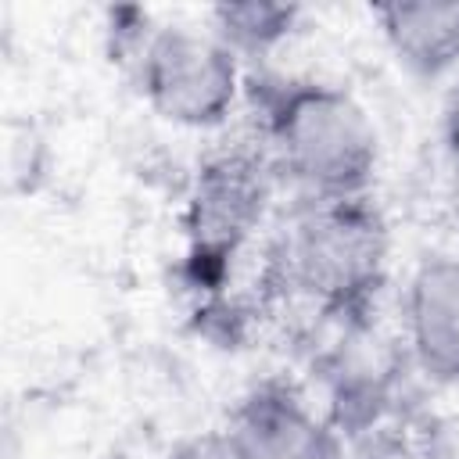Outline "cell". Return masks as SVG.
Here are the masks:
<instances>
[{
  "mask_svg": "<svg viewBox=\"0 0 459 459\" xmlns=\"http://www.w3.org/2000/svg\"><path fill=\"white\" fill-rule=\"evenodd\" d=\"M269 136L283 169L330 197H362L380 158L369 111L330 82H283L269 104Z\"/></svg>",
  "mask_w": 459,
  "mask_h": 459,
  "instance_id": "cell-1",
  "label": "cell"
},
{
  "mask_svg": "<svg viewBox=\"0 0 459 459\" xmlns=\"http://www.w3.org/2000/svg\"><path fill=\"white\" fill-rule=\"evenodd\" d=\"M387 262V230L362 197L319 201L287 237V280L326 308L359 305Z\"/></svg>",
  "mask_w": 459,
  "mask_h": 459,
  "instance_id": "cell-2",
  "label": "cell"
},
{
  "mask_svg": "<svg viewBox=\"0 0 459 459\" xmlns=\"http://www.w3.org/2000/svg\"><path fill=\"white\" fill-rule=\"evenodd\" d=\"M147 104L172 126H219L240 93V57L215 36L186 25L158 29L140 61Z\"/></svg>",
  "mask_w": 459,
  "mask_h": 459,
  "instance_id": "cell-3",
  "label": "cell"
},
{
  "mask_svg": "<svg viewBox=\"0 0 459 459\" xmlns=\"http://www.w3.org/2000/svg\"><path fill=\"white\" fill-rule=\"evenodd\" d=\"M269 204V176L251 154H222L208 161L186 201V233L194 258L226 262L262 226Z\"/></svg>",
  "mask_w": 459,
  "mask_h": 459,
  "instance_id": "cell-4",
  "label": "cell"
},
{
  "mask_svg": "<svg viewBox=\"0 0 459 459\" xmlns=\"http://www.w3.org/2000/svg\"><path fill=\"white\" fill-rule=\"evenodd\" d=\"M222 430L244 459H330L337 452L330 423L283 384H262L240 398Z\"/></svg>",
  "mask_w": 459,
  "mask_h": 459,
  "instance_id": "cell-5",
  "label": "cell"
},
{
  "mask_svg": "<svg viewBox=\"0 0 459 459\" xmlns=\"http://www.w3.org/2000/svg\"><path fill=\"white\" fill-rule=\"evenodd\" d=\"M398 369L402 355L384 333H377L373 326H351L323 359L333 423L344 427V434L377 423L398 380Z\"/></svg>",
  "mask_w": 459,
  "mask_h": 459,
  "instance_id": "cell-6",
  "label": "cell"
},
{
  "mask_svg": "<svg viewBox=\"0 0 459 459\" xmlns=\"http://www.w3.org/2000/svg\"><path fill=\"white\" fill-rule=\"evenodd\" d=\"M405 330L434 377H459V258L420 262L405 287Z\"/></svg>",
  "mask_w": 459,
  "mask_h": 459,
  "instance_id": "cell-7",
  "label": "cell"
},
{
  "mask_svg": "<svg viewBox=\"0 0 459 459\" xmlns=\"http://www.w3.org/2000/svg\"><path fill=\"white\" fill-rule=\"evenodd\" d=\"M373 14L391 54L412 75L434 79L459 65V4H380Z\"/></svg>",
  "mask_w": 459,
  "mask_h": 459,
  "instance_id": "cell-8",
  "label": "cell"
},
{
  "mask_svg": "<svg viewBox=\"0 0 459 459\" xmlns=\"http://www.w3.org/2000/svg\"><path fill=\"white\" fill-rule=\"evenodd\" d=\"M298 18H301L298 4H273V0L215 4L212 7V32L237 57L240 54H265L294 32Z\"/></svg>",
  "mask_w": 459,
  "mask_h": 459,
  "instance_id": "cell-9",
  "label": "cell"
},
{
  "mask_svg": "<svg viewBox=\"0 0 459 459\" xmlns=\"http://www.w3.org/2000/svg\"><path fill=\"white\" fill-rule=\"evenodd\" d=\"M337 459H423V455L416 434H405L377 420L362 430L344 434V445H337Z\"/></svg>",
  "mask_w": 459,
  "mask_h": 459,
  "instance_id": "cell-10",
  "label": "cell"
},
{
  "mask_svg": "<svg viewBox=\"0 0 459 459\" xmlns=\"http://www.w3.org/2000/svg\"><path fill=\"white\" fill-rule=\"evenodd\" d=\"M423 459H459V409H445L423 420L416 430Z\"/></svg>",
  "mask_w": 459,
  "mask_h": 459,
  "instance_id": "cell-11",
  "label": "cell"
},
{
  "mask_svg": "<svg viewBox=\"0 0 459 459\" xmlns=\"http://www.w3.org/2000/svg\"><path fill=\"white\" fill-rule=\"evenodd\" d=\"M169 459H244L226 430H201L172 448Z\"/></svg>",
  "mask_w": 459,
  "mask_h": 459,
  "instance_id": "cell-12",
  "label": "cell"
},
{
  "mask_svg": "<svg viewBox=\"0 0 459 459\" xmlns=\"http://www.w3.org/2000/svg\"><path fill=\"white\" fill-rule=\"evenodd\" d=\"M445 147H448V154L459 161V86L448 93V100H445Z\"/></svg>",
  "mask_w": 459,
  "mask_h": 459,
  "instance_id": "cell-13",
  "label": "cell"
},
{
  "mask_svg": "<svg viewBox=\"0 0 459 459\" xmlns=\"http://www.w3.org/2000/svg\"><path fill=\"white\" fill-rule=\"evenodd\" d=\"M330 459H337V452H333V455H330Z\"/></svg>",
  "mask_w": 459,
  "mask_h": 459,
  "instance_id": "cell-14",
  "label": "cell"
}]
</instances>
